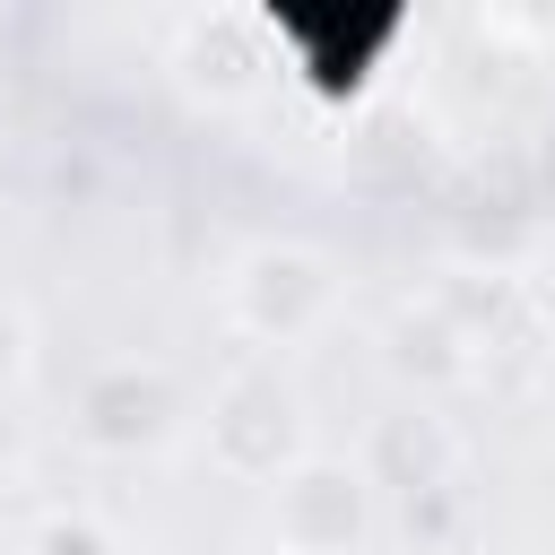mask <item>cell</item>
Returning a JSON list of instances; mask_svg holds the SVG:
<instances>
[{"label":"cell","instance_id":"obj_3","mask_svg":"<svg viewBox=\"0 0 555 555\" xmlns=\"http://www.w3.org/2000/svg\"><path fill=\"white\" fill-rule=\"evenodd\" d=\"M269 529H278V555H356L373 529V468L304 451L269 486Z\"/></svg>","mask_w":555,"mask_h":555},{"label":"cell","instance_id":"obj_6","mask_svg":"<svg viewBox=\"0 0 555 555\" xmlns=\"http://www.w3.org/2000/svg\"><path fill=\"white\" fill-rule=\"evenodd\" d=\"M399 373H425V382H451V373H468V330H460L442 304L408 312V321H399Z\"/></svg>","mask_w":555,"mask_h":555},{"label":"cell","instance_id":"obj_4","mask_svg":"<svg viewBox=\"0 0 555 555\" xmlns=\"http://www.w3.org/2000/svg\"><path fill=\"white\" fill-rule=\"evenodd\" d=\"M269 69H278V35L260 9H191L173 26V78L199 104H243V95H260Z\"/></svg>","mask_w":555,"mask_h":555},{"label":"cell","instance_id":"obj_8","mask_svg":"<svg viewBox=\"0 0 555 555\" xmlns=\"http://www.w3.org/2000/svg\"><path fill=\"white\" fill-rule=\"evenodd\" d=\"M26 364H35V330H26V312L0 295V399L26 382Z\"/></svg>","mask_w":555,"mask_h":555},{"label":"cell","instance_id":"obj_1","mask_svg":"<svg viewBox=\"0 0 555 555\" xmlns=\"http://www.w3.org/2000/svg\"><path fill=\"white\" fill-rule=\"evenodd\" d=\"M330 304H338V278H330V260H321L312 243H251V251L234 260V278H225V312H234V330L260 338V347L312 338V330L330 321Z\"/></svg>","mask_w":555,"mask_h":555},{"label":"cell","instance_id":"obj_9","mask_svg":"<svg viewBox=\"0 0 555 555\" xmlns=\"http://www.w3.org/2000/svg\"><path fill=\"white\" fill-rule=\"evenodd\" d=\"M26 460V416H17V399H0V468H17Z\"/></svg>","mask_w":555,"mask_h":555},{"label":"cell","instance_id":"obj_10","mask_svg":"<svg viewBox=\"0 0 555 555\" xmlns=\"http://www.w3.org/2000/svg\"><path fill=\"white\" fill-rule=\"evenodd\" d=\"M546 399H555V364H546Z\"/></svg>","mask_w":555,"mask_h":555},{"label":"cell","instance_id":"obj_7","mask_svg":"<svg viewBox=\"0 0 555 555\" xmlns=\"http://www.w3.org/2000/svg\"><path fill=\"white\" fill-rule=\"evenodd\" d=\"M26 555H121V546H113L104 520H87V512H52V520L26 538Z\"/></svg>","mask_w":555,"mask_h":555},{"label":"cell","instance_id":"obj_2","mask_svg":"<svg viewBox=\"0 0 555 555\" xmlns=\"http://www.w3.org/2000/svg\"><path fill=\"white\" fill-rule=\"evenodd\" d=\"M208 460L225 477H251V486H278L295 460H304V399L278 364H243L217 408H208Z\"/></svg>","mask_w":555,"mask_h":555},{"label":"cell","instance_id":"obj_5","mask_svg":"<svg viewBox=\"0 0 555 555\" xmlns=\"http://www.w3.org/2000/svg\"><path fill=\"white\" fill-rule=\"evenodd\" d=\"M165 425H173V382L156 364H104L78 390V434L95 451H147L165 442Z\"/></svg>","mask_w":555,"mask_h":555}]
</instances>
